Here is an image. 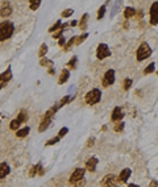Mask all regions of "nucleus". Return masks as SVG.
I'll return each mask as SVG.
<instances>
[{
	"label": "nucleus",
	"instance_id": "nucleus-1",
	"mask_svg": "<svg viewBox=\"0 0 158 187\" xmlns=\"http://www.w3.org/2000/svg\"><path fill=\"white\" fill-rule=\"evenodd\" d=\"M15 33V24L9 20H4L0 22V42L7 41Z\"/></svg>",
	"mask_w": 158,
	"mask_h": 187
},
{
	"label": "nucleus",
	"instance_id": "nucleus-2",
	"mask_svg": "<svg viewBox=\"0 0 158 187\" xmlns=\"http://www.w3.org/2000/svg\"><path fill=\"white\" fill-rule=\"evenodd\" d=\"M151 53H153V50H151V48L149 46V44L148 42H141L140 46H138L137 52H136V58L138 62H142L145 61L146 58H149V57L151 55Z\"/></svg>",
	"mask_w": 158,
	"mask_h": 187
},
{
	"label": "nucleus",
	"instance_id": "nucleus-3",
	"mask_svg": "<svg viewBox=\"0 0 158 187\" xmlns=\"http://www.w3.org/2000/svg\"><path fill=\"white\" fill-rule=\"evenodd\" d=\"M101 100V91L99 88H92L84 96V102L88 105H95Z\"/></svg>",
	"mask_w": 158,
	"mask_h": 187
},
{
	"label": "nucleus",
	"instance_id": "nucleus-4",
	"mask_svg": "<svg viewBox=\"0 0 158 187\" xmlns=\"http://www.w3.org/2000/svg\"><path fill=\"white\" fill-rule=\"evenodd\" d=\"M118 179L117 175L115 174H107L104 175V178L100 181V186L101 187H118Z\"/></svg>",
	"mask_w": 158,
	"mask_h": 187
},
{
	"label": "nucleus",
	"instance_id": "nucleus-5",
	"mask_svg": "<svg viewBox=\"0 0 158 187\" xmlns=\"http://www.w3.org/2000/svg\"><path fill=\"white\" fill-rule=\"evenodd\" d=\"M84 174H86V169L84 168H77L74 169V171L70 174V178H69V183L72 186L74 183H77L82 179H84Z\"/></svg>",
	"mask_w": 158,
	"mask_h": 187
},
{
	"label": "nucleus",
	"instance_id": "nucleus-6",
	"mask_svg": "<svg viewBox=\"0 0 158 187\" xmlns=\"http://www.w3.org/2000/svg\"><path fill=\"white\" fill-rule=\"evenodd\" d=\"M111 57V50L108 48L107 44H99L96 48V58L99 61H103V59Z\"/></svg>",
	"mask_w": 158,
	"mask_h": 187
},
{
	"label": "nucleus",
	"instance_id": "nucleus-7",
	"mask_svg": "<svg viewBox=\"0 0 158 187\" xmlns=\"http://www.w3.org/2000/svg\"><path fill=\"white\" fill-rule=\"evenodd\" d=\"M116 81V74H115V70H107L105 71V74L103 76V79H101V85H103V87H110L112 86Z\"/></svg>",
	"mask_w": 158,
	"mask_h": 187
},
{
	"label": "nucleus",
	"instance_id": "nucleus-8",
	"mask_svg": "<svg viewBox=\"0 0 158 187\" xmlns=\"http://www.w3.org/2000/svg\"><path fill=\"white\" fill-rule=\"evenodd\" d=\"M45 173H46V170L44 169L42 163L38 162L37 165H32L31 170H29V177H31V178H33V177H36V175L42 177V175H45Z\"/></svg>",
	"mask_w": 158,
	"mask_h": 187
},
{
	"label": "nucleus",
	"instance_id": "nucleus-9",
	"mask_svg": "<svg viewBox=\"0 0 158 187\" xmlns=\"http://www.w3.org/2000/svg\"><path fill=\"white\" fill-rule=\"evenodd\" d=\"M149 15H150V24L158 25V1H154L153 4L150 5Z\"/></svg>",
	"mask_w": 158,
	"mask_h": 187
},
{
	"label": "nucleus",
	"instance_id": "nucleus-10",
	"mask_svg": "<svg viewBox=\"0 0 158 187\" xmlns=\"http://www.w3.org/2000/svg\"><path fill=\"white\" fill-rule=\"evenodd\" d=\"M99 163V158L98 157H90V158L86 161L84 166H86V171H90V173H95L96 171V166Z\"/></svg>",
	"mask_w": 158,
	"mask_h": 187
},
{
	"label": "nucleus",
	"instance_id": "nucleus-11",
	"mask_svg": "<svg viewBox=\"0 0 158 187\" xmlns=\"http://www.w3.org/2000/svg\"><path fill=\"white\" fill-rule=\"evenodd\" d=\"M132 177V170L129 168H125L120 171V174L117 175V179H118V183H128V181H129V178Z\"/></svg>",
	"mask_w": 158,
	"mask_h": 187
},
{
	"label": "nucleus",
	"instance_id": "nucleus-12",
	"mask_svg": "<svg viewBox=\"0 0 158 187\" xmlns=\"http://www.w3.org/2000/svg\"><path fill=\"white\" fill-rule=\"evenodd\" d=\"M125 113L123 112L121 107H115L113 111L111 113V120L113 123H118V121H123V117H124Z\"/></svg>",
	"mask_w": 158,
	"mask_h": 187
},
{
	"label": "nucleus",
	"instance_id": "nucleus-13",
	"mask_svg": "<svg viewBox=\"0 0 158 187\" xmlns=\"http://www.w3.org/2000/svg\"><path fill=\"white\" fill-rule=\"evenodd\" d=\"M11 15H12V7L9 5L8 1H5L4 4H3L1 8H0V16H1V17H4V19H7V17H9Z\"/></svg>",
	"mask_w": 158,
	"mask_h": 187
},
{
	"label": "nucleus",
	"instance_id": "nucleus-14",
	"mask_svg": "<svg viewBox=\"0 0 158 187\" xmlns=\"http://www.w3.org/2000/svg\"><path fill=\"white\" fill-rule=\"evenodd\" d=\"M9 173H11V166L7 162L0 163V179H4L5 177H8Z\"/></svg>",
	"mask_w": 158,
	"mask_h": 187
},
{
	"label": "nucleus",
	"instance_id": "nucleus-15",
	"mask_svg": "<svg viewBox=\"0 0 158 187\" xmlns=\"http://www.w3.org/2000/svg\"><path fill=\"white\" fill-rule=\"evenodd\" d=\"M88 17H90V15H88V13H83L82 19L78 21L79 29H80V31H83V33L86 32V29H87V26H88Z\"/></svg>",
	"mask_w": 158,
	"mask_h": 187
},
{
	"label": "nucleus",
	"instance_id": "nucleus-16",
	"mask_svg": "<svg viewBox=\"0 0 158 187\" xmlns=\"http://www.w3.org/2000/svg\"><path fill=\"white\" fill-rule=\"evenodd\" d=\"M69 78H70V70L63 69L58 76V85H65V83L69 81Z\"/></svg>",
	"mask_w": 158,
	"mask_h": 187
},
{
	"label": "nucleus",
	"instance_id": "nucleus-17",
	"mask_svg": "<svg viewBox=\"0 0 158 187\" xmlns=\"http://www.w3.org/2000/svg\"><path fill=\"white\" fill-rule=\"evenodd\" d=\"M12 79V71H11V66H8L4 73L0 74V83H8Z\"/></svg>",
	"mask_w": 158,
	"mask_h": 187
},
{
	"label": "nucleus",
	"instance_id": "nucleus-18",
	"mask_svg": "<svg viewBox=\"0 0 158 187\" xmlns=\"http://www.w3.org/2000/svg\"><path fill=\"white\" fill-rule=\"evenodd\" d=\"M57 111H58V109H57V107H55V105L50 107V108L45 112V115L42 116V120H51L53 117H54V115H55V112H57Z\"/></svg>",
	"mask_w": 158,
	"mask_h": 187
},
{
	"label": "nucleus",
	"instance_id": "nucleus-19",
	"mask_svg": "<svg viewBox=\"0 0 158 187\" xmlns=\"http://www.w3.org/2000/svg\"><path fill=\"white\" fill-rule=\"evenodd\" d=\"M124 17L127 19V20H129L132 17H134L136 16V9L133 8V7H125V9H124Z\"/></svg>",
	"mask_w": 158,
	"mask_h": 187
},
{
	"label": "nucleus",
	"instance_id": "nucleus-20",
	"mask_svg": "<svg viewBox=\"0 0 158 187\" xmlns=\"http://www.w3.org/2000/svg\"><path fill=\"white\" fill-rule=\"evenodd\" d=\"M29 132H31V128H29V126H24V128H20L19 131L16 132V136H17L19 138H24L29 135Z\"/></svg>",
	"mask_w": 158,
	"mask_h": 187
},
{
	"label": "nucleus",
	"instance_id": "nucleus-21",
	"mask_svg": "<svg viewBox=\"0 0 158 187\" xmlns=\"http://www.w3.org/2000/svg\"><path fill=\"white\" fill-rule=\"evenodd\" d=\"M19 120L21 124H24V123L28 121V119H29V116H28V112L25 111V109H21V111L19 112V115H17V117H16Z\"/></svg>",
	"mask_w": 158,
	"mask_h": 187
},
{
	"label": "nucleus",
	"instance_id": "nucleus-22",
	"mask_svg": "<svg viewBox=\"0 0 158 187\" xmlns=\"http://www.w3.org/2000/svg\"><path fill=\"white\" fill-rule=\"evenodd\" d=\"M70 100H71V96H70V95H66V96H63V98H62L61 100H59L58 103H55L54 105L57 107V109H59V108H62V107H63V105H66V104H67V103L70 102Z\"/></svg>",
	"mask_w": 158,
	"mask_h": 187
},
{
	"label": "nucleus",
	"instance_id": "nucleus-23",
	"mask_svg": "<svg viewBox=\"0 0 158 187\" xmlns=\"http://www.w3.org/2000/svg\"><path fill=\"white\" fill-rule=\"evenodd\" d=\"M50 123H51V120H41V124H40V126H38V132H40V133L45 132L46 129L49 128Z\"/></svg>",
	"mask_w": 158,
	"mask_h": 187
},
{
	"label": "nucleus",
	"instance_id": "nucleus-24",
	"mask_svg": "<svg viewBox=\"0 0 158 187\" xmlns=\"http://www.w3.org/2000/svg\"><path fill=\"white\" fill-rule=\"evenodd\" d=\"M61 26H62V21H61V20H57V21H55L54 24H53V25L50 26V28L48 29V31H49V32H50L51 34H53V33L58 32L59 29H61Z\"/></svg>",
	"mask_w": 158,
	"mask_h": 187
},
{
	"label": "nucleus",
	"instance_id": "nucleus-25",
	"mask_svg": "<svg viewBox=\"0 0 158 187\" xmlns=\"http://www.w3.org/2000/svg\"><path fill=\"white\" fill-rule=\"evenodd\" d=\"M153 71H156V63L151 62V63H149V65H148L144 69L142 74H144V75H149V74H151Z\"/></svg>",
	"mask_w": 158,
	"mask_h": 187
},
{
	"label": "nucleus",
	"instance_id": "nucleus-26",
	"mask_svg": "<svg viewBox=\"0 0 158 187\" xmlns=\"http://www.w3.org/2000/svg\"><path fill=\"white\" fill-rule=\"evenodd\" d=\"M20 125H21V123H20L17 119H13L12 121L9 123V129H11V131H15V132H17L19 129H20Z\"/></svg>",
	"mask_w": 158,
	"mask_h": 187
},
{
	"label": "nucleus",
	"instance_id": "nucleus-27",
	"mask_svg": "<svg viewBox=\"0 0 158 187\" xmlns=\"http://www.w3.org/2000/svg\"><path fill=\"white\" fill-rule=\"evenodd\" d=\"M77 62H78V57H77V55H72L71 59L67 62V69H69V70L77 69Z\"/></svg>",
	"mask_w": 158,
	"mask_h": 187
},
{
	"label": "nucleus",
	"instance_id": "nucleus-28",
	"mask_svg": "<svg viewBox=\"0 0 158 187\" xmlns=\"http://www.w3.org/2000/svg\"><path fill=\"white\" fill-rule=\"evenodd\" d=\"M38 63H40V66H44V67H48V69L53 67V62H51L49 58H46V57H44V58L40 59Z\"/></svg>",
	"mask_w": 158,
	"mask_h": 187
},
{
	"label": "nucleus",
	"instance_id": "nucleus-29",
	"mask_svg": "<svg viewBox=\"0 0 158 187\" xmlns=\"http://www.w3.org/2000/svg\"><path fill=\"white\" fill-rule=\"evenodd\" d=\"M75 40H77V36H72L69 41H66V45L63 46V52H69L71 49V46L75 45Z\"/></svg>",
	"mask_w": 158,
	"mask_h": 187
},
{
	"label": "nucleus",
	"instance_id": "nucleus-30",
	"mask_svg": "<svg viewBox=\"0 0 158 187\" xmlns=\"http://www.w3.org/2000/svg\"><path fill=\"white\" fill-rule=\"evenodd\" d=\"M48 50H49V48H48V45L46 44H42L41 46H40V50H38V57L40 58H44V57L48 54Z\"/></svg>",
	"mask_w": 158,
	"mask_h": 187
},
{
	"label": "nucleus",
	"instance_id": "nucleus-31",
	"mask_svg": "<svg viewBox=\"0 0 158 187\" xmlns=\"http://www.w3.org/2000/svg\"><path fill=\"white\" fill-rule=\"evenodd\" d=\"M61 141V138L58 137V136H54V137H51L50 140H48V141L45 142V146L48 148V146H53V145H57V144Z\"/></svg>",
	"mask_w": 158,
	"mask_h": 187
},
{
	"label": "nucleus",
	"instance_id": "nucleus-32",
	"mask_svg": "<svg viewBox=\"0 0 158 187\" xmlns=\"http://www.w3.org/2000/svg\"><path fill=\"white\" fill-rule=\"evenodd\" d=\"M132 85H133V81H132L130 78H125L124 82H123V90H124V91H129L130 87H132Z\"/></svg>",
	"mask_w": 158,
	"mask_h": 187
},
{
	"label": "nucleus",
	"instance_id": "nucleus-33",
	"mask_svg": "<svg viewBox=\"0 0 158 187\" xmlns=\"http://www.w3.org/2000/svg\"><path fill=\"white\" fill-rule=\"evenodd\" d=\"M125 128V123L124 121H118V123H115V126H113V131L117 132V133H121Z\"/></svg>",
	"mask_w": 158,
	"mask_h": 187
},
{
	"label": "nucleus",
	"instance_id": "nucleus-34",
	"mask_svg": "<svg viewBox=\"0 0 158 187\" xmlns=\"http://www.w3.org/2000/svg\"><path fill=\"white\" fill-rule=\"evenodd\" d=\"M88 37V33L87 32H84V33H82L80 36H77V40H75V45H80V44H83L84 42V40Z\"/></svg>",
	"mask_w": 158,
	"mask_h": 187
},
{
	"label": "nucleus",
	"instance_id": "nucleus-35",
	"mask_svg": "<svg viewBox=\"0 0 158 187\" xmlns=\"http://www.w3.org/2000/svg\"><path fill=\"white\" fill-rule=\"evenodd\" d=\"M40 4H41V0H31V1H29V8H31L32 11H37Z\"/></svg>",
	"mask_w": 158,
	"mask_h": 187
},
{
	"label": "nucleus",
	"instance_id": "nucleus-36",
	"mask_svg": "<svg viewBox=\"0 0 158 187\" xmlns=\"http://www.w3.org/2000/svg\"><path fill=\"white\" fill-rule=\"evenodd\" d=\"M74 15V9H71V8H67V9H65V11H62L61 13V17H63V19H69L70 16Z\"/></svg>",
	"mask_w": 158,
	"mask_h": 187
},
{
	"label": "nucleus",
	"instance_id": "nucleus-37",
	"mask_svg": "<svg viewBox=\"0 0 158 187\" xmlns=\"http://www.w3.org/2000/svg\"><path fill=\"white\" fill-rule=\"evenodd\" d=\"M105 9H107V8H105V5H101L100 8L98 9V13H96V19H98V20H101V19L104 17V15H105Z\"/></svg>",
	"mask_w": 158,
	"mask_h": 187
},
{
	"label": "nucleus",
	"instance_id": "nucleus-38",
	"mask_svg": "<svg viewBox=\"0 0 158 187\" xmlns=\"http://www.w3.org/2000/svg\"><path fill=\"white\" fill-rule=\"evenodd\" d=\"M67 133H69V128H67V126H62V128L59 129V132H58V135H57V136H58V137L62 140V138H63L66 135H67Z\"/></svg>",
	"mask_w": 158,
	"mask_h": 187
},
{
	"label": "nucleus",
	"instance_id": "nucleus-39",
	"mask_svg": "<svg viewBox=\"0 0 158 187\" xmlns=\"http://www.w3.org/2000/svg\"><path fill=\"white\" fill-rule=\"evenodd\" d=\"M63 32H65V29H59V31L58 32H55V33H53V38H55V40H59V38H61L62 37V34H63Z\"/></svg>",
	"mask_w": 158,
	"mask_h": 187
},
{
	"label": "nucleus",
	"instance_id": "nucleus-40",
	"mask_svg": "<svg viewBox=\"0 0 158 187\" xmlns=\"http://www.w3.org/2000/svg\"><path fill=\"white\" fill-rule=\"evenodd\" d=\"M94 144H95V137H90L87 140V142H86V146H87V148H92Z\"/></svg>",
	"mask_w": 158,
	"mask_h": 187
},
{
	"label": "nucleus",
	"instance_id": "nucleus-41",
	"mask_svg": "<svg viewBox=\"0 0 158 187\" xmlns=\"http://www.w3.org/2000/svg\"><path fill=\"white\" fill-rule=\"evenodd\" d=\"M84 185H86V179H82V181L74 183V185H72V187H83Z\"/></svg>",
	"mask_w": 158,
	"mask_h": 187
},
{
	"label": "nucleus",
	"instance_id": "nucleus-42",
	"mask_svg": "<svg viewBox=\"0 0 158 187\" xmlns=\"http://www.w3.org/2000/svg\"><path fill=\"white\" fill-rule=\"evenodd\" d=\"M58 45H59V46H62V48H63V46L66 45V38L63 37V36H62V37L58 40Z\"/></svg>",
	"mask_w": 158,
	"mask_h": 187
},
{
	"label": "nucleus",
	"instance_id": "nucleus-43",
	"mask_svg": "<svg viewBox=\"0 0 158 187\" xmlns=\"http://www.w3.org/2000/svg\"><path fill=\"white\" fill-rule=\"evenodd\" d=\"M149 187H158V182L156 181V179H153V181L149 183Z\"/></svg>",
	"mask_w": 158,
	"mask_h": 187
},
{
	"label": "nucleus",
	"instance_id": "nucleus-44",
	"mask_svg": "<svg viewBox=\"0 0 158 187\" xmlns=\"http://www.w3.org/2000/svg\"><path fill=\"white\" fill-rule=\"evenodd\" d=\"M142 17H144V11H141V9H140V11L137 12V19H138V20H141Z\"/></svg>",
	"mask_w": 158,
	"mask_h": 187
},
{
	"label": "nucleus",
	"instance_id": "nucleus-45",
	"mask_svg": "<svg viewBox=\"0 0 158 187\" xmlns=\"http://www.w3.org/2000/svg\"><path fill=\"white\" fill-rule=\"evenodd\" d=\"M48 73L50 75H54L55 74V70H54V67H50V69H48Z\"/></svg>",
	"mask_w": 158,
	"mask_h": 187
},
{
	"label": "nucleus",
	"instance_id": "nucleus-46",
	"mask_svg": "<svg viewBox=\"0 0 158 187\" xmlns=\"http://www.w3.org/2000/svg\"><path fill=\"white\" fill-rule=\"evenodd\" d=\"M77 25H78V21H77V20H74V21L70 22V26H77Z\"/></svg>",
	"mask_w": 158,
	"mask_h": 187
},
{
	"label": "nucleus",
	"instance_id": "nucleus-47",
	"mask_svg": "<svg viewBox=\"0 0 158 187\" xmlns=\"http://www.w3.org/2000/svg\"><path fill=\"white\" fill-rule=\"evenodd\" d=\"M128 187H140V186L136 185V183H129V185H128Z\"/></svg>",
	"mask_w": 158,
	"mask_h": 187
},
{
	"label": "nucleus",
	"instance_id": "nucleus-48",
	"mask_svg": "<svg viewBox=\"0 0 158 187\" xmlns=\"http://www.w3.org/2000/svg\"><path fill=\"white\" fill-rule=\"evenodd\" d=\"M0 117H1V113H0Z\"/></svg>",
	"mask_w": 158,
	"mask_h": 187
},
{
	"label": "nucleus",
	"instance_id": "nucleus-49",
	"mask_svg": "<svg viewBox=\"0 0 158 187\" xmlns=\"http://www.w3.org/2000/svg\"><path fill=\"white\" fill-rule=\"evenodd\" d=\"M157 74H158V71H157Z\"/></svg>",
	"mask_w": 158,
	"mask_h": 187
}]
</instances>
